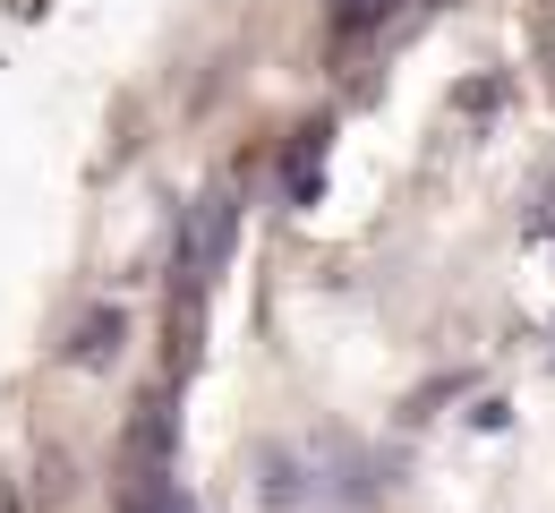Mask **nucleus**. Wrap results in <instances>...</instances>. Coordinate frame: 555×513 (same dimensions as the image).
I'll list each match as a JSON object with an SVG mask.
<instances>
[{"label":"nucleus","mask_w":555,"mask_h":513,"mask_svg":"<svg viewBox=\"0 0 555 513\" xmlns=\"http://www.w3.org/2000/svg\"><path fill=\"white\" fill-rule=\"evenodd\" d=\"M120 513H197L171 471H120Z\"/></svg>","instance_id":"1"},{"label":"nucleus","mask_w":555,"mask_h":513,"mask_svg":"<svg viewBox=\"0 0 555 513\" xmlns=\"http://www.w3.org/2000/svg\"><path fill=\"white\" fill-rule=\"evenodd\" d=\"M120 334H129V325H120V308H86V317H77V334H69V360L77 368H103L112 351H120Z\"/></svg>","instance_id":"2"},{"label":"nucleus","mask_w":555,"mask_h":513,"mask_svg":"<svg viewBox=\"0 0 555 513\" xmlns=\"http://www.w3.org/2000/svg\"><path fill=\"white\" fill-rule=\"evenodd\" d=\"M334 17L343 26H376V17H393V0H334Z\"/></svg>","instance_id":"3"},{"label":"nucleus","mask_w":555,"mask_h":513,"mask_svg":"<svg viewBox=\"0 0 555 513\" xmlns=\"http://www.w3.org/2000/svg\"><path fill=\"white\" fill-rule=\"evenodd\" d=\"M9 9H17V17H43V0H9Z\"/></svg>","instance_id":"4"},{"label":"nucleus","mask_w":555,"mask_h":513,"mask_svg":"<svg viewBox=\"0 0 555 513\" xmlns=\"http://www.w3.org/2000/svg\"><path fill=\"white\" fill-rule=\"evenodd\" d=\"M547 52H555V0H547Z\"/></svg>","instance_id":"5"}]
</instances>
